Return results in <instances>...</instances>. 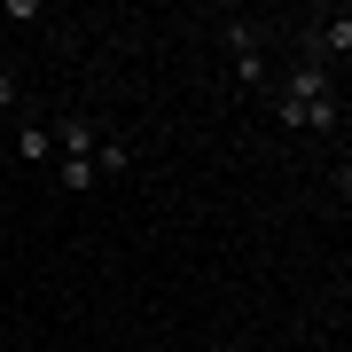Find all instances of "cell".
<instances>
[{"instance_id": "6da1fadb", "label": "cell", "mask_w": 352, "mask_h": 352, "mask_svg": "<svg viewBox=\"0 0 352 352\" xmlns=\"http://www.w3.org/2000/svg\"><path fill=\"white\" fill-rule=\"evenodd\" d=\"M219 39H227V71H235V87L243 94H274V63H266V39L251 32V24H219Z\"/></svg>"}, {"instance_id": "7a4b0ae2", "label": "cell", "mask_w": 352, "mask_h": 352, "mask_svg": "<svg viewBox=\"0 0 352 352\" xmlns=\"http://www.w3.org/2000/svg\"><path fill=\"white\" fill-rule=\"evenodd\" d=\"M352 55V8H329V16H314V24H298V63H344Z\"/></svg>"}, {"instance_id": "3957f363", "label": "cell", "mask_w": 352, "mask_h": 352, "mask_svg": "<svg viewBox=\"0 0 352 352\" xmlns=\"http://www.w3.org/2000/svg\"><path fill=\"white\" fill-rule=\"evenodd\" d=\"M47 126H55V157H94L102 133H110L94 110H63V118H47Z\"/></svg>"}, {"instance_id": "277c9868", "label": "cell", "mask_w": 352, "mask_h": 352, "mask_svg": "<svg viewBox=\"0 0 352 352\" xmlns=\"http://www.w3.org/2000/svg\"><path fill=\"white\" fill-rule=\"evenodd\" d=\"M8 157H16V164H47V157H55V126H47L39 110H32V118H16V133H8Z\"/></svg>"}, {"instance_id": "5b68a950", "label": "cell", "mask_w": 352, "mask_h": 352, "mask_svg": "<svg viewBox=\"0 0 352 352\" xmlns=\"http://www.w3.org/2000/svg\"><path fill=\"white\" fill-rule=\"evenodd\" d=\"M94 173H102V180H126V173H133V149H126V133H102V149H94Z\"/></svg>"}, {"instance_id": "8992f818", "label": "cell", "mask_w": 352, "mask_h": 352, "mask_svg": "<svg viewBox=\"0 0 352 352\" xmlns=\"http://www.w3.org/2000/svg\"><path fill=\"white\" fill-rule=\"evenodd\" d=\"M63 188H71V196H94V188H102L94 157H63Z\"/></svg>"}, {"instance_id": "52a82bcc", "label": "cell", "mask_w": 352, "mask_h": 352, "mask_svg": "<svg viewBox=\"0 0 352 352\" xmlns=\"http://www.w3.org/2000/svg\"><path fill=\"white\" fill-rule=\"evenodd\" d=\"M0 110H24V78H16L8 63H0Z\"/></svg>"}, {"instance_id": "ba28073f", "label": "cell", "mask_w": 352, "mask_h": 352, "mask_svg": "<svg viewBox=\"0 0 352 352\" xmlns=\"http://www.w3.org/2000/svg\"><path fill=\"white\" fill-rule=\"evenodd\" d=\"M0 16H8V24H39L47 8H39V0H0Z\"/></svg>"}, {"instance_id": "9c48e42d", "label": "cell", "mask_w": 352, "mask_h": 352, "mask_svg": "<svg viewBox=\"0 0 352 352\" xmlns=\"http://www.w3.org/2000/svg\"><path fill=\"white\" fill-rule=\"evenodd\" d=\"M337 196L352 204V157H337Z\"/></svg>"}, {"instance_id": "30bf717a", "label": "cell", "mask_w": 352, "mask_h": 352, "mask_svg": "<svg viewBox=\"0 0 352 352\" xmlns=\"http://www.w3.org/2000/svg\"><path fill=\"white\" fill-rule=\"evenodd\" d=\"M344 219H352V204H344Z\"/></svg>"}]
</instances>
